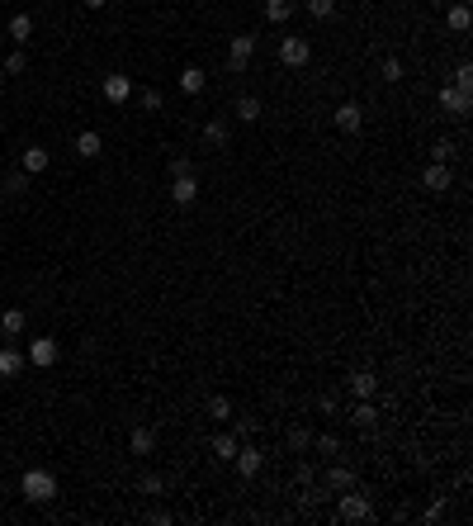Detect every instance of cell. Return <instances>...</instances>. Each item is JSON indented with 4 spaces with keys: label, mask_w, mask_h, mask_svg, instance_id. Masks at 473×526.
Listing matches in <instances>:
<instances>
[{
    "label": "cell",
    "mask_w": 473,
    "mask_h": 526,
    "mask_svg": "<svg viewBox=\"0 0 473 526\" xmlns=\"http://www.w3.org/2000/svg\"><path fill=\"white\" fill-rule=\"evenodd\" d=\"M19 489H24L29 503H52V498H57V474H52V469H24Z\"/></svg>",
    "instance_id": "obj_1"
},
{
    "label": "cell",
    "mask_w": 473,
    "mask_h": 526,
    "mask_svg": "<svg viewBox=\"0 0 473 526\" xmlns=\"http://www.w3.org/2000/svg\"><path fill=\"white\" fill-rule=\"evenodd\" d=\"M441 110H445V114H455V119H469V110H473V90L441 86Z\"/></svg>",
    "instance_id": "obj_2"
},
{
    "label": "cell",
    "mask_w": 473,
    "mask_h": 526,
    "mask_svg": "<svg viewBox=\"0 0 473 526\" xmlns=\"http://www.w3.org/2000/svg\"><path fill=\"white\" fill-rule=\"evenodd\" d=\"M251 52H256V38H251V33H232V52H227V71H236V76H241V71L251 66Z\"/></svg>",
    "instance_id": "obj_3"
},
{
    "label": "cell",
    "mask_w": 473,
    "mask_h": 526,
    "mask_svg": "<svg viewBox=\"0 0 473 526\" xmlns=\"http://www.w3.org/2000/svg\"><path fill=\"white\" fill-rule=\"evenodd\" d=\"M308 57H313V43H308V38H299V33H294V38H280V62L284 66H308Z\"/></svg>",
    "instance_id": "obj_4"
},
{
    "label": "cell",
    "mask_w": 473,
    "mask_h": 526,
    "mask_svg": "<svg viewBox=\"0 0 473 526\" xmlns=\"http://www.w3.org/2000/svg\"><path fill=\"white\" fill-rule=\"evenodd\" d=\"M24 356H29V366L47 370V366H57V341H52V337H33Z\"/></svg>",
    "instance_id": "obj_5"
},
{
    "label": "cell",
    "mask_w": 473,
    "mask_h": 526,
    "mask_svg": "<svg viewBox=\"0 0 473 526\" xmlns=\"http://www.w3.org/2000/svg\"><path fill=\"white\" fill-rule=\"evenodd\" d=\"M331 124L341 128V133H360V124H364V110L355 105V100H341V105H336V114H331Z\"/></svg>",
    "instance_id": "obj_6"
},
{
    "label": "cell",
    "mask_w": 473,
    "mask_h": 526,
    "mask_svg": "<svg viewBox=\"0 0 473 526\" xmlns=\"http://www.w3.org/2000/svg\"><path fill=\"white\" fill-rule=\"evenodd\" d=\"M421 185H426L431 194H445L450 185H455V175H450V166H445V161H431V166L421 171Z\"/></svg>",
    "instance_id": "obj_7"
},
{
    "label": "cell",
    "mask_w": 473,
    "mask_h": 526,
    "mask_svg": "<svg viewBox=\"0 0 473 526\" xmlns=\"http://www.w3.org/2000/svg\"><path fill=\"white\" fill-rule=\"evenodd\" d=\"M364 517H369V498L364 493H341V522H364Z\"/></svg>",
    "instance_id": "obj_8"
},
{
    "label": "cell",
    "mask_w": 473,
    "mask_h": 526,
    "mask_svg": "<svg viewBox=\"0 0 473 526\" xmlns=\"http://www.w3.org/2000/svg\"><path fill=\"white\" fill-rule=\"evenodd\" d=\"M171 199L180 209L194 204V199H199V180H194V175H171Z\"/></svg>",
    "instance_id": "obj_9"
},
{
    "label": "cell",
    "mask_w": 473,
    "mask_h": 526,
    "mask_svg": "<svg viewBox=\"0 0 473 526\" xmlns=\"http://www.w3.org/2000/svg\"><path fill=\"white\" fill-rule=\"evenodd\" d=\"M24 366H29V356L15 346H0V380H15V375H24Z\"/></svg>",
    "instance_id": "obj_10"
},
{
    "label": "cell",
    "mask_w": 473,
    "mask_h": 526,
    "mask_svg": "<svg viewBox=\"0 0 473 526\" xmlns=\"http://www.w3.org/2000/svg\"><path fill=\"white\" fill-rule=\"evenodd\" d=\"M128 95H133V81H128L124 71H109V76H104V100H109V105H124Z\"/></svg>",
    "instance_id": "obj_11"
},
{
    "label": "cell",
    "mask_w": 473,
    "mask_h": 526,
    "mask_svg": "<svg viewBox=\"0 0 473 526\" xmlns=\"http://www.w3.org/2000/svg\"><path fill=\"white\" fill-rule=\"evenodd\" d=\"M232 460H236V474H241V479H256V469H261V450H256V446H236Z\"/></svg>",
    "instance_id": "obj_12"
},
{
    "label": "cell",
    "mask_w": 473,
    "mask_h": 526,
    "mask_svg": "<svg viewBox=\"0 0 473 526\" xmlns=\"http://www.w3.org/2000/svg\"><path fill=\"white\" fill-rule=\"evenodd\" d=\"M47 161H52V157H47V147H29V152L19 157V171H24V175H43Z\"/></svg>",
    "instance_id": "obj_13"
},
{
    "label": "cell",
    "mask_w": 473,
    "mask_h": 526,
    "mask_svg": "<svg viewBox=\"0 0 473 526\" xmlns=\"http://www.w3.org/2000/svg\"><path fill=\"white\" fill-rule=\"evenodd\" d=\"M100 152H104V138H100L95 128H85V133H80V138H76V157L95 161V157H100Z\"/></svg>",
    "instance_id": "obj_14"
},
{
    "label": "cell",
    "mask_w": 473,
    "mask_h": 526,
    "mask_svg": "<svg viewBox=\"0 0 473 526\" xmlns=\"http://www.w3.org/2000/svg\"><path fill=\"white\" fill-rule=\"evenodd\" d=\"M128 446H133V455H152V450H157V431H152V427H138L133 436H128Z\"/></svg>",
    "instance_id": "obj_15"
},
{
    "label": "cell",
    "mask_w": 473,
    "mask_h": 526,
    "mask_svg": "<svg viewBox=\"0 0 473 526\" xmlns=\"http://www.w3.org/2000/svg\"><path fill=\"white\" fill-rule=\"evenodd\" d=\"M10 38L24 48V43L33 38V15H10Z\"/></svg>",
    "instance_id": "obj_16"
},
{
    "label": "cell",
    "mask_w": 473,
    "mask_h": 526,
    "mask_svg": "<svg viewBox=\"0 0 473 526\" xmlns=\"http://www.w3.org/2000/svg\"><path fill=\"white\" fill-rule=\"evenodd\" d=\"M327 489H336V493H346V489H355V474H350L346 464H331V469H327Z\"/></svg>",
    "instance_id": "obj_17"
},
{
    "label": "cell",
    "mask_w": 473,
    "mask_h": 526,
    "mask_svg": "<svg viewBox=\"0 0 473 526\" xmlns=\"http://www.w3.org/2000/svg\"><path fill=\"white\" fill-rule=\"evenodd\" d=\"M445 24H450L455 33H469V24H473L469 5H450V10H445Z\"/></svg>",
    "instance_id": "obj_18"
},
{
    "label": "cell",
    "mask_w": 473,
    "mask_h": 526,
    "mask_svg": "<svg viewBox=\"0 0 473 526\" xmlns=\"http://www.w3.org/2000/svg\"><path fill=\"white\" fill-rule=\"evenodd\" d=\"M204 71H199V66H185V71H180V90H185V95H199V90H204Z\"/></svg>",
    "instance_id": "obj_19"
},
{
    "label": "cell",
    "mask_w": 473,
    "mask_h": 526,
    "mask_svg": "<svg viewBox=\"0 0 473 526\" xmlns=\"http://www.w3.org/2000/svg\"><path fill=\"white\" fill-rule=\"evenodd\" d=\"M374 389H378L374 375H364V370H360V375H350V394H355V399H374Z\"/></svg>",
    "instance_id": "obj_20"
},
{
    "label": "cell",
    "mask_w": 473,
    "mask_h": 526,
    "mask_svg": "<svg viewBox=\"0 0 473 526\" xmlns=\"http://www.w3.org/2000/svg\"><path fill=\"white\" fill-rule=\"evenodd\" d=\"M261 114H265V110H261V100H256V95H241V100H236V119H241V124H256Z\"/></svg>",
    "instance_id": "obj_21"
},
{
    "label": "cell",
    "mask_w": 473,
    "mask_h": 526,
    "mask_svg": "<svg viewBox=\"0 0 473 526\" xmlns=\"http://www.w3.org/2000/svg\"><path fill=\"white\" fill-rule=\"evenodd\" d=\"M24 327H29V318H24V308H10V313L0 318V332H5V337H19Z\"/></svg>",
    "instance_id": "obj_22"
},
{
    "label": "cell",
    "mask_w": 473,
    "mask_h": 526,
    "mask_svg": "<svg viewBox=\"0 0 473 526\" xmlns=\"http://www.w3.org/2000/svg\"><path fill=\"white\" fill-rule=\"evenodd\" d=\"M289 15H294V0H265V19H270V24H284Z\"/></svg>",
    "instance_id": "obj_23"
},
{
    "label": "cell",
    "mask_w": 473,
    "mask_h": 526,
    "mask_svg": "<svg viewBox=\"0 0 473 526\" xmlns=\"http://www.w3.org/2000/svg\"><path fill=\"white\" fill-rule=\"evenodd\" d=\"M213 455H218V460H232V455H236V436L218 431V436H213Z\"/></svg>",
    "instance_id": "obj_24"
},
{
    "label": "cell",
    "mask_w": 473,
    "mask_h": 526,
    "mask_svg": "<svg viewBox=\"0 0 473 526\" xmlns=\"http://www.w3.org/2000/svg\"><path fill=\"white\" fill-rule=\"evenodd\" d=\"M204 138H208V143H227V138H232V133H227V124H222V119H208V124H204Z\"/></svg>",
    "instance_id": "obj_25"
},
{
    "label": "cell",
    "mask_w": 473,
    "mask_h": 526,
    "mask_svg": "<svg viewBox=\"0 0 473 526\" xmlns=\"http://www.w3.org/2000/svg\"><path fill=\"white\" fill-rule=\"evenodd\" d=\"M350 417H355V427H374V417H378V413H374V403H369V399H360Z\"/></svg>",
    "instance_id": "obj_26"
},
{
    "label": "cell",
    "mask_w": 473,
    "mask_h": 526,
    "mask_svg": "<svg viewBox=\"0 0 473 526\" xmlns=\"http://www.w3.org/2000/svg\"><path fill=\"white\" fill-rule=\"evenodd\" d=\"M24 66H29V52H24V48H15L10 57H5V76H19Z\"/></svg>",
    "instance_id": "obj_27"
},
{
    "label": "cell",
    "mask_w": 473,
    "mask_h": 526,
    "mask_svg": "<svg viewBox=\"0 0 473 526\" xmlns=\"http://www.w3.org/2000/svg\"><path fill=\"white\" fill-rule=\"evenodd\" d=\"M308 15H313V19H331V15H336V0H308Z\"/></svg>",
    "instance_id": "obj_28"
},
{
    "label": "cell",
    "mask_w": 473,
    "mask_h": 526,
    "mask_svg": "<svg viewBox=\"0 0 473 526\" xmlns=\"http://www.w3.org/2000/svg\"><path fill=\"white\" fill-rule=\"evenodd\" d=\"M378 76L388 81V86H393V81H402V62H397V57H383V66H378Z\"/></svg>",
    "instance_id": "obj_29"
},
{
    "label": "cell",
    "mask_w": 473,
    "mask_h": 526,
    "mask_svg": "<svg viewBox=\"0 0 473 526\" xmlns=\"http://www.w3.org/2000/svg\"><path fill=\"white\" fill-rule=\"evenodd\" d=\"M208 417H218V422H227V417H232V403L222 399V394H218V399H208Z\"/></svg>",
    "instance_id": "obj_30"
},
{
    "label": "cell",
    "mask_w": 473,
    "mask_h": 526,
    "mask_svg": "<svg viewBox=\"0 0 473 526\" xmlns=\"http://www.w3.org/2000/svg\"><path fill=\"white\" fill-rule=\"evenodd\" d=\"M24 190H29V175H24V171L5 175V194H24Z\"/></svg>",
    "instance_id": "obj_31"
},
{
    "label": "cell",
    "mask_w": 473,
    "mask_h": 526,
    "mask_svg": "<svg viewBox=\"0 0 473 526\" xmlns=\"http://www.w3.org/2000/svg\"><path fill=\"white\" fill-rule=\"evenodd\" d=\"M455 86H459V90H473V66H469V62L455 66Z\"/></svg>",
    "instance_id": "obj_32"
},
{
    "label": "cell",
    "mask_w": 473,
    "mask_h": 526,
    "mask_svg": "<svg viewBox=\"0 0 473 526\" xmlns=\"http://www.w3.org/2000/svg\"><path fill=\"white\" fill-rule=\"evenodd\" d=\"M289 446H294V450H308V446H313V431L294 427V431H289Z\"/></svg>",
    "instance_id": "obj_33"
},
{
    "label": "cell",
    "mask_w": 473,
    "mask_h": 526,
    "mask_svg": "<svg viewBox=\"0 0 473 526\" xmlns=\"http://www.w3.org/2000/svg\"><path fill=\"white\" fill-rule=\"evenodd\" d=\"M138 489H142L147 498H157V493H161V479H157V474H142V479H138Z\"/></svg>",
    "instance_id": "obj_34"
},
{
    "label": "cell",
    "mask_w": 473,
    "mask_h": 526,
    "mask_svg": "<svg viewBox=\"0 0 473 526\" xmlns=\"http://www.w3.org/2000/svg\"><path fill=\"white\" fill-rule=\"evenodd\" d=\"M171 175H194V161H189V157H171Z\"/></svg>",
    "instance_id": "obj_35"
},
{
    "label": "cell",
    "mask_w": 473,
    "mask_h": 526,
    "mask_svg": "<svg viewBox=\"0 0 473 526\" xmlns=\"http://www.w3.org/2000/svg\"><path fill=\"white\" fill-rule=\"evenodd\" d=\"M142 110H161V90H142Z\"/></svg>",
    "instance_id": "obj_36"
},
{
    "label": "cell",
    "mask_w": 473,
    "mask_h": 526,
    "mask_svg": "<svg viewBox=\"0 0 473 526\" xmlns=\"http://www.w3.org/2000/svg\"><path fill=\"white\" fill-rule=\"evenodd\" d=\"M147 522H157V526H171L175 517H171V512H166V508H157V512H147Z\"/></svg>",
    "instance_id": "obj_37"
},
{
    "label": "cell",
    "mask_w": 473,
    "mask_h": 526,
    "mask_svg": "<svg viewBox=\"0 0 473 526\" xmlns=\"http://www.w3.org/2000/svg\"><path fill=\"white\" fill-rule=\"evenodd\" d=\"M317 450H322V455H336V436H317Z\"/></svg>",
    "instance_id": "obj_38"
},
{
    "label": "cell",
    "mask_w": 473,
    "mask_h": 526,
    "mask_svg": "<svg viewBox=\"0 0 473 526\" xmlns=\"http://www.w3.org/2000/svg\"><path fill=\"white\" fill-rule=\"evenodd\" d=\"M80 5H85V10H104L109 0H80Z\"/></svg>",
    "instance_id": "obj_39"
}]
</instances>
